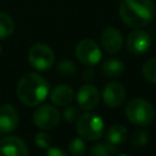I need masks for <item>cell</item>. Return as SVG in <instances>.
<instances>
[{
    "label": "cell",
    "instance_id": "10",
    "mask_svg": "<svg viewBox=\"0 0 156 156\" xmlns=\"http://www.w3.org/2000/svg\"><path fill=\"white\" fill-rule=\"evenodd\" d=\"M77 102L78 106L83 110H94L100 101V93L96 87L91 84L82 85L77 91Z\"/></svg>",
    "mask_w": 156,
    "mask_h": 156
},
{
    "label": "cell",
    "instance_id": "3",
    "mask_svg": "<svg viewBox=\"0 0 156 156\" xmlns=\"http://www.w3.org/2000/svg\"><path fill=\"white\" fill-rule=\"evenodd\" d=\"M124 112L128 121L136 126H147L155 118L154 106L147 100L141 98L132 99L127 104Z\"/></svg>",
    "mask_w": 156,
    "mask_h": 156
},
{
    "label": "cell",
    "instance_id": "15",
    "mask_svg": "<svg viewBox=\"0 0 156 156\" xmlns=\"http://www.w3.org/2000/svg\"><path fill=\"white\" fill-rule=\"evenodd\" d=\"M128 136V130L122 124H115L112 126L107 134H106V143L117 147L119 144H122Z\"/></svg>",
    "mask_w": 156,
    "mask_h": 156
},
{
    "label": "cell",
    "instance_id": "5",
    "mask_svg": "<svg viewBox=\"0 0 156 156\" xmlns=\"http://www.w3.org/2000/svg\"><path fill=\"white\" fill-rule=\"evenodd\" d=\"M55 54L45 44H34L28 51V61L38 71H49L54 65Z\"/></svg>",
    "mask_w": 156,
    "mask_h": 156
},
{
    "label": "cell",
    "instance_id": "7",
    "mask_svg": "<svg viewBox=\"0 0 156 156\" xmlns=\"http://www.w3.org/2000/svg\"><path fill=\"white\" fill-rule=\"evenodd\" d=\"M76 56L82 63L87 66H94L100 62L102 52L100 46L94 40L82 39L76 46Z\"/></svg>",
    "mask_w": 156,
    "mask_h": 156
},
{
    "label": "cell",
    "instance_id": "21",
    "mask_svg": "<svg viewBox=\"0 0 156 156\" xmlns=\"http://www.w3.org/2000/svg\"><path fill=\"white\" fill-rule=\"evenodd\" d=\"M149 141V134L145 130H136L133 133V135L130 136V145L134 149H140L144 147Z\"/></svg>",
    "mask_w": 156,
    "mask_h": 156
},
{
    "label": "cell",
    "instance_id": "26",
    "mask_svg": "<svg viewBox=\"0 0 156 156\" xmlns=\"http://www.w3.org/2000/svg\"><path fill=\"white\" fill-rule=\"evenodd\" d=\"M82 76H83V79L85 82H91L94 79V77H95V72H94L93 68H85L83 71V74Z\"/></svg>",
    "mask_w": 156,
    "mask_h": 156
},
{
    "label": "cell",
    "instance_id": "27",
    "mask_svg": "<svg viewBox=\"0 0 156 156\" xmlns=\"http://www.w3.org/2000/svg\"><path fill=\"white\" fill-rule=\"evenodd\" d=\"M0 54H1V45H0Z\"/></svg>",
    "mask_w": 156,
    "mask_h": 156
},
{
    "label": "cell",
    "instance_id": "12",
    "mask_svg": "<svg viewBox=\"0 0 156 156\" xmlns=\"http://www.w3.org/2000/svg\"><path fill=\"white\" fill-rule=\"evenodd\" d=\"M101 45L108 54H116L121 50L123 45V37L122 33L116 27H107L104 29L100 37Z\"/></svg>",
    "mask_w": 156,
    "mask_h": 156
},
{
    "label": "cell",
    "instance_id": "2",
    "mask_svg": "<svg viewBox=\"0 0 156 156\" xmlns=\"http://www.w3.org/2000/svg\"><path fill=\"white\" fill-rule=\"evenodd\" d=\"M155 16L152 0H122L119 5V17L123 23L133 28L147 26Z\"/></svg>",
    "mask_w": 156,
    "mask_h": 156
},
{
    "label": "cell",
    "instance_id": "6",
    "mask_svg": "<svg viewBox=\"0 0 156 156\" xmlns=\"http://www.w3.org/2000/svg\"><path fill=\"white\" fill-rule=\"evenodd\" d=\"M61 113L58 110L51 105H43L38 107L33 113L34 124L41 130L54 129L60 123Z\"/></svg>",
    "mask_w": 156,
    "mask_h": 156
},
{
    "label": "cell",
    "instance_id": "25",
    "mask_svg": "<svg viewBox=\"0 0 156 156\" xmlns=\"http://www.w3.org/2000/svg\"><path fill=\"white\" fill-rule=\"evenodd\" d=\"M48 151H46V154L49 155V156H66L67 154L63 151V150H61V149H58V147H48L46 149Z\"/></svg>",
    "mask_w": 156,
    "mask_h": 156
},
{
    "label": "cell",
    "instance_id": "11",
    "mask_svg": "<svg viewBox=\"0 0 156 156\" xmlns=\"http://www.w3.org/2000/svg\"><path fill=\"white\" fill-rule=\"evenodd\" d=\"M124 99H126V90L121 83L111 82L105 85L102 90V100L108 107L111 108L118 107L119 105H122Z\"/></svg>",
    "mask_w": 156,
    "mask_h": 156
},
{
    "label": "cell",
    "instance_id": "13",
    "mask_svg": "<svg viewBox=\"0 0 156 156\" xmlns=\"http://www.w3.org/2000/svg\"><path fill=\"white\" fill-rule=\"evenodd\" d=\"M18 112L12 105L0 106V133L6 134L13 132L18 126Z\"/></svg>",
    "mask_w": 156,
    "mask_h": 156
},
{
    "label": "cell",
    "instance_id": "9",
    "mask_svg": "<svg viewBox=\"0 0 156 156\" xmlns=\"http://www.w3.org/2000/svg\"><path fill=\"white\" fill-rule=\"evenodd\" d=\"M29 154L28 146L18 136H5L0 139V155L4 156H27Z\"/></svg>",
    "mask_w": 156,
    "mask_h": 156
},
{
    "label": "cell",
    "instance_id": "22",
    "mask_svg": "<svg viewBox=\"0 0 156 156\" xmlns=\"http://www.w3.org/2000/svg\"><path fill=\"white\" fill-rule=\"evenodd\" d=\"M87 151V145L83 139L80 138H74L69 141L68 144V152L73 156H82Z\"/></svg>",
    "mask_w": 156,
    "mask_h": 156
},
{
    "label": "cell",
    "instance_id": "23",
    "mask_svg": "<svg viewBox=\"0 0 156 156\" xmlns=\"http://www.w3.org/2000/svg\"><path fill=\"white\" fill-rule=\"evenodd\" d=\"M80 107L79 106H71V105H67V107L63 110V118L67 121V122H77V119L79 118L80 116Z\"/></svg>",
    "mask_w": 156,
    "mask_h": 156
},
{
    "label": "cell",
    "instance_id": "1",
    "mask_svg": "<svg viewBox=\"0 0 156 156\" xmlns=\"http://www.w3.org/2000/svg\"><path fill=\"white\" fill-rule=\"evenodd\" d=\"M49 83L38 73H26L17 83V96L27 106L40 105L49 94Z\"/></svg>",
    "mask_w": 156,
    "mask_h": 156
},
{
    "label": "cell",
    "instance_id": "20",
    "mask_svg": "<svg viewBox=\"0 0 156 156\" xmlns=\"http://www.w3.org/2000/svg\"><path fill=\"white\" fill-rule=\"evenodd\" d=\"M112 154H116V147L107 144V143L95 144L89 150V155H91V156H108Z\"/></svg>",
    "mask_w": 156,
    "mask_h": 156
},
{
    "label": "cell",
    "instance_id": "14",
    "mask_svg": "<svg viewBox=\"0 0 156 156\" xmlns=\"http://www.w3.org/2000/svg\"><path fill=\"white\" fill-rule=\"evenodd\" d=\"M74 99L73 89L67 84H58L50 94V100L56 106H67Z\"/></svg>",
    "mask_w": 156,
    "mask_h": 156
},
{
    "label": "cell",
    "instance_id": "8",
    "mask_svg": "<svg viewBox=\"0 0 156 156\" xmlns=\"http://www.w3.org/2000/svg\"><path fill=\"white\" fill-rule=\"evenodd\" d=\"M151 45V37L147 32L143 29H135L128 34L127 48L129 52L134 55L145 54Z\"/></svg>",
    "mask_w": 156,
    "mask_h": 156
},
{
    "label": "cell",
    "instance_id": "24",
    "mask_svg": "<svg viewBox=\"0 0 156 156\" xmlns=\"http://www.w3.org/2000/svg\"><path fill=\"white\" fill-rule=\"evenodd\" d=\"M34 143L39 149H48L51 145V138L48 133H45V130H43V132H39L35 134Z\"/></svg>",
    "mask_w": 156,
    "mask_h": 156
},
{
    "label": "cell",
    "instance_id": "16",
    "mask_svg": "<svg viewBox=\"0 0 156 156\" xmlns=\"http://www.w3.org/2000/svg\"><path fill=\"white\" fill-rule=\"evenodd\" d=\"M124 71V65L118 58H107L101 65V72L108 78H117Z\"/></svg>",
    "mask_w": 156,
    "mask_h": 156
},
{
    "label": "cell",
    "instance_id": "4",
    "mask_svg": "<svg viewBox=\"0 0 156 156\" xmlns=\"http://www.w3.org/2000/svg\"><path fill=\"white\" fill-rule=\"evenodd\" d=\"M104 121L102 118L93 112L80 115L77 119V133L85 140H99L104 134Z\"/></svg>",
    "mask_w": 156,
    "mask_h": 156
},
{
    "label": "cell",
    "instance_id": "18",
    "mask_svg": "<svg viewBox=\"0 0 156 156\" xmlns=\"http://www.w3.org/2000/svg\"><path fill=\"white\" fill-rule=\"evenodd\" d=\"M144 78L152 84H156V56L146 60L141 68Z\"/></svg>",
    "mask_w": 156,
    "mask_h": 156
},
{
    "label": "cell",
    "instance_id": "19",
    "mask_svg": "<svg viewBox=\"0 0 156 156\" xmlns=\"http://www.w3.org/2000/svg\"><path fill=\"white\" fill-rule=\"evenodd\" d=\"M56 69L62 77H73L77 73V66L71 60H62L57 63Z\"/></svg>",
    "mask_w": 156,
    "mask_h": 156
},
{
    "label": "cell",
    "instance_id": "17",
    "mask_svg": "<svg viewBox=\"0 0 156 156\" xmlns=\"http://www.w3.org/2000/svg\"><path fill=\"white\" fill-rule=\"evenodd\" d=\"M15 30V23L12 18L5 13L0 12V39H6L9 38Z\"/></svg>",
    "mask_w": 156,
    "mask_h": 156
}]
</instances>
